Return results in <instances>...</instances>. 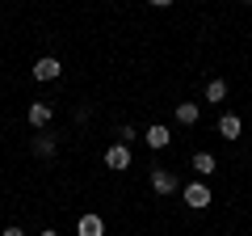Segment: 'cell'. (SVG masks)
<instances>
[{"instance_id":"obj_2","label":"cell","mask_w":252,"mask_h":236,"mask_svg":"<svg viewBox=\"0 0 252 236\" xmlns=\"http://www.w3.org/2000/svg\"><path fill=\"white\" fill-rule=\"evenodd\" d=\"M181 198H185L193 211H206V207H210V186H206V182H189L185 190H181Z\"/></svg>"},{"instance_id":"obj_14","label":"cell","mask_w":252,"mask_h":236,"mask_svg":"<svg viewBox=\"0 0 252 236\" xmlns=\"http://www.w3.org/2000/svg\"><path fill=\"white\" fill-rule=\"evenodd\" d=\"M0 236H26V228H17V224H9V228H4V232H0Z\"/></svg>"},{"instance_id":"obj_10","label":"cell","mask_w":252,"mask_h":236,"mask_svg":"<svg viewBox=\"0 0 252 236\" xmlns=\"http://www.w3.org/2000/svg\"><path fill=\"white\" fill-rule=\"evenodd\" d=\"M215 169H219V160H215L210 152H198V156H193V173H198V177H210Z\"/></svg>"},{"instance_id":"obj_11","label":"cell","mask_w":252,"mask_h":236,"mask_svg":"<svg viewBox=\"0 0 252 236\" xmlns=\"http://www.w3.org/2000/svg\"><path fill=\"white\" fill-rule=\"evenodd\" d=\"M206 101H215V106H219V101H227V80H210L206 84Z\"/></svg>"},{"instance_id":"obj_6","label":"cell","mask_w":252,"mask_h":236,"mask_svg":"<svg viewBox=\"0 0 252 236\" xmlns=\"http://www.w3.org/2000/svg\"><path fill=\"white\" fill-rule=\"evenodd\" d=\"M143 139H147V148H156V152H160V148H168V144H172V131L164 127V122H156V127H147V131H143Z\"/></svg>"},{"instance_id":"obj_8","label":"cell","mask_w":252,"mask_h":236,"mask_svg":"<svg viewBox=\"0 0 252 236\" xmlns=\"http://www.w3.org/2000/svg\"><path fill=\"white\" fill-rule=\"evenodd\" d=\"M240 131H244V122H240V114H223L219 118V135L231 144V139H240Z\"/></svg>"},{"instance_id":"obj_9","label":"cell","mask_w":252,"mask_h":236,"mask_svg":"<svg viewBox=\"0 0 252 236\" xmlns=\"http://www.w3.org/2000/svg\"><path fill=\"white\" fill-rule=\"evenodd\" d=\"M198 118H202L198 101H177V122H185V127H198Z\"/></svg>"},{"instance_id":"obj_3","label":"cell","mask_w":252,"mask_h":236,"mask_svg":"<svg viewBox=\"0 0 252 236\" xmlns=\"http://www.w3.org/2000/svg\"><path fill=\"white\" fill-rule=\"evenodd\" d=\"M105 169H114V173L130 169V148H126V144H114V148H105Z\"/></svg>"},{"instance_id":"obj_15","label":"cell","mask_w":252,"mask_h":236,"mask_svg":"<svg viewBox=\"0 0 252 236\" xmlns=\"http://www.w3.org/2000/svg\"><path fill=\"white\" fill-rule=\"evenodd\" d=\"M147 4H156V9H168V4H172V0H147Z\"/></svg>"},{"instance_id":"obj_16","label":"cell","mask_w":252,"mask_h":236,"mask_svg":"<svg viewBox=\"0 0 252 236\" xmlns=\"http://www.w3.org/2000/svg\"><path fill=\"white\" fill-rule=\"evenodd\" d=\"M38 236H59V232H55V228H42V232H38Z\"/></svg>"},{"instance_id":"obj_13","label":"cell","mask_w":252,"mask_h":236,"mask_svg":"<svg viewBox=\"0 0 252 236\" xmlns=\"http://www.w3.org/2000/svg\"><path fill=\"white\" fill-rule=\"evenodd\" d=\"M135 139H139V131L130 127V122H126V127L118 131V144H126V148H130V144H135Z\"/></svg>"},{"instance_id":"obj_7","label":"cell","mask_w":252,"mask_h":236,"mask_svg":"<svg viewBox=\"0 0 252 236\" xmlns=\"http://www.w3.org/2000/svg\"><path fill=\"white\" fill-rule=\"evenodd\" d=\"M76 232H80V236H105V219H101V215H93V211H89V215H80Z\"/></svg>"},{"instance_id":"obj_1","label":"cell","mask_w":252,"mask_h":236,"mask_svg":"<svg viewBox=\"0 0 252 236\" xmlns=\"http://www.w3.org/2000/svg\"><path fill=\"white\" fill-rule=\"evenodd\" d=\"M30 72H34V80H59L63 76V64L59 59H55V55H42V59H34V68H30Z\"/></svg>"},{"instance_id":"obj_5","label":"cell","mask_w":252,"mask_h":236,"mask_svg":"<svg viewBox=\"0 0 252 236\" xmlns=\"http://www.w3.org/2000/svg\"><path fill=\"white\" fill-rule=\"evenodd\" d=\"M26 118H30V127H38V131H42L46 122H51V118H55V110L46 106V101H30V110H26Z\"/></svg>"},{"instance_id":"obj_4","label":"cell","mask_w":252,"mask_h":236,"mask_svg":"<svg viewBox=\"0 0 252 236\" xmlns=\"http://www.w3.org/2000/svg\"><path fill=\"white\" fill-rule=\"evenodd\" d=\"M177 173H172V169H152V190L156 194H177Z\"/></svg>"},{"instance_id":"obj_17","label":"cell","mask_w":252,"mask_h":236,"mask_svg":"<svg viewBox=\"0 0 252 236\" xmlns=\"http://www.w3.org/2000/svg\"><path fill=\"white\" fill-rule=\"evenodd\" d=\"M244 4H252V0H244Z\"/></svg>"},{"instance_id":"obj_12","label":"cell","mask_w":252,"mask_h":236,"mask_svg":"<svg viewBox=\"0 0 252 236\" xmlns=\"http://www.w3.org/2000/svg\"><path fill=\"white\" fill-rule=\"evenodd\" d=\"M30 148H34V156H55V139L51 135H34V144H30Z\"/></svg>"}]
</instances>
